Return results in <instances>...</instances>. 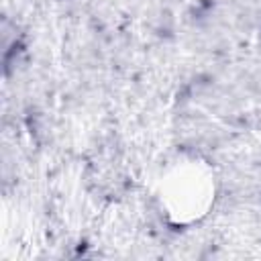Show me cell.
I'll list each match as a JSON object with an SVG mask.
<instances>
[{
  "mask_svg": "<svg viewBox=\"0 0 261 261\" xmlns=\"http://www.w3.org/2000/svg\"><path fill=\"white\" fill-rule=\"evenodd\" d=\"M216 198V173L200 157H181L163 173L157 200L165 218L177 226L202 220Z\"/></svg>",
  "mask_w": 261,
  "mask_h": 261,
  "instance_id": "1",
  "label": "cell"
}]
</instances>
